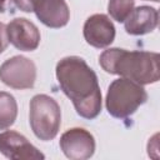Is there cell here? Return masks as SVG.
<instances>
[{"mask_svg":"<svg viewBox=\"0 0 160 160\" xmlns=\"http://www.w3.org/2000/svg\"><path fill=\"white\" fill-rule=\"evenodd\" d=\"M62 92L71 100L78 115L92 120L101 111V91L95 71L80 56L62 58L55 69Z\"/></svg>","mask_w":160,"mask_h":160,"instance_id":"1","label":"cell"},{"mask_svg":"<svg viewBox=\"0 0 160 160\" xmlns=\"http://www.w3.org/2000/svg\"><path fill=\"white\" fill-rule=\"evenodd\" d=\"M159 22V12L155 8L141 5L134 8L124 21L125 31L130 35L139 36L154 31Z\"/></svg>","mask_w":160,"mask_h":160,"instance_id":"11","label":"cell"},{"mask_svg":"<svg viewBox=\"0 0 160 160\" xmlns=\"http://www.w3.org/2000/svg\"><path fill=\"white\" fill-rule=\"evenodd\" d=\"M8 45H9V38L6 32V25L4 22H0V54L4 52Z\"/></svg>","mask_w":160,"mask_h":160,"instance_id":"15","label":"cell"},{"mask_svg":"<svg viewBox=\"0 0 160 160\" xmlns=\"http://www.w3.org/2000/svg\"><path fill=\"white\" fill-rule=\"evenodd\" d=\"M159 54L152 51L111 48L99 56V64L109 74L120 75L140 85L158 82L160 79Z\"/></svg>","mask_w":160,"mask_h":160,"instance_id":"2","label":"cell"},{"mask_svg":"<svg viewBox=\"0 0 160 160\" xmlns=\"http://www.w3.org/2000/svg\"><path fill=\"white\" fill-rule=\"evenodd\" d=\"M134 6L135 0H109L108 11L115 21L124 22L129 14L132 11Z\"/></svg>","mask_w":160,"mask_h":160,"instance_id":"13","label":"cell"},{"mask_svg":"<svg viewBox=\"0 0 160 160\" xmlns=\"http://www.w3.org/2000/svg\"><path fill=\"white\" fill-rule=\"evenodd\" d=\"M29 121L34 135L42 140L55 139L61 125V110L55 99L45 94H38L30 100Z\"/></svg>","mask_w":160,"mask_h":160,"instance_id":"4","label":"cell"},{"mask_svg":"<svg viewBox=\"0 0 160 160\" xmlns=\"http://www.w3.org/2000/svg\"><path fill=\"white\" fill-rule=\"evenodd\" d=\"M0 80L11 89H31L36 80V66L25 56H12L1 64Z\"/></svg>","mask_w":160,"mask_h":160,"instance_id":"5","label":"cell"},{"mask_svg":"<svg viewBox=\"0 0 160 160\" xmlns=\"http://www.w3.org/2000/svg\"><path fill=\"white\" fill-rule=\"evenodd\" d=\"M18 10L31 12V0H0V12L15 14Z\"/></svg>","mask_w":160,"mask_h":160,"instance_id":"14","label":"cell"},{"mask_svg":"<svg viewBox=\"0 0 160 160\" xmlns=\"http://www.w3.org/2000/svg\"><path fill=\"white\" fill-rule=\"evenodd\" d=\"M64 155L70 160H86L95 152V139L90 131L82 128L66 130L59 141Z\"/></svg>","mask_w":160,"mask_h":160,"instance_id":"6","label":"cell"},{"mask_svg":"<svg viewBox=\"0 0 160 160\" xmlns=\"http://www.w3.org/2000/svg\"><path fill=\"white\" fill-rule=\"evenodd\" d=\"M82 34L86 42L96 49H104L111 45L115 39V26L105 14H94L84 24Z\"/></svg>","mask_w":160,"mask_h":160,"instance_id":"9","label":"cell"},{"mask_svg":"<svg viewBox=\"0 0 160 160\" xmlns=\"http://www.w3.org/2000/svg\"><path fill=\"white\" fill-rule=\"evenodd\" d=\"M32 11L48 28L60 29L68 25L70 10L65 0H31Z\"/></svg>","mask_w":160,"mask_h":160,"instance_id":"10","label":"cell"},{"mask_svg":"<svg viewBox=\"0 0 160 160\" xmlns=\"http://www.w3.org/2000/svg\"><path fill=\"white\" fill-rule=\"evenodd\" d=\"M148 92L142 85L126 79H115L108 88L105 106L108 112L116 119H128L145 104Z\"/></svg>","mask_w":160,"mask_h":160,"instance_id":"3","label":"cell"},{"mask_svg":"<svg viewBox=\"0 0 160 160\" xmlns=\"http://www.w3.org/2000/svg\"><path fill=\"white\" fill-rule=\"evenodd\" d=\"M0 152L11 160L45 159V155L38 150L22 134L14 130L0 132Z\"/></svg>","mask_w":160,"mask_h":160,"instance_id":"7","label":"cell"},{"mask_svg":"<svg viewBox=\"0 0 160 160\" xmlns=\"http://www.w3.org/2000/svg\"><path fill=\"white\" fill-rule=\"evenodd\" d=\"M9 42L21 51H34L40 45L38 26L25 18H16L6 25Z\"/></svg>","mask_w":160,"mask_h":160,"instance_id":"8","label":"cell"},{"mask_svg":"<svg viewBox=\"0 0 160 160\" xmlns=\"http://www.w3.org/2000/svg\"><path fill=\"white\" fill-rule=\"evenodd\" d=\"M18 116V104L15 98L6 91H0V130L10 128Z\"/></svg>","mask_w":160,"mask_h":160,"instance_id":"12","label":"cell"},{"mask_svg":"<svg viewBox=\"0 0 160 160\" xmlns=\"http://www.w3.org/2000/svg\"><path fill=\"white\" fill-rule=\"evenodd\" d=\"M150 1H154V2H159V0H150Z\"/></svg>","mask_w":160,"mask_h":160,"instance_id":"16","label":"cell"}]
</instances>
